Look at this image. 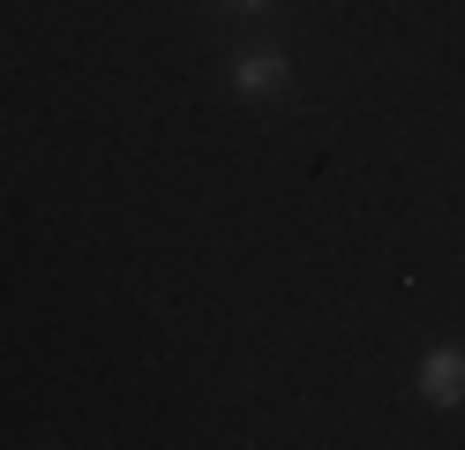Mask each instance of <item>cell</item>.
Masks as SVG:
<instances>
[{
    "mask_svg": "<svg viewBox=\"0 0 465 450\" xmlns=\"http://www.w3.org/2000/svg\"><path fill=\"white\" fill-rule=\"evenodd\" d=\"M225 83H232V98H285L293 90V53L285 45H241L225 60Z\"/></svg>",
    "mask_w": 465,
    "mask_h": 450,
    "instance_id": "6da1fadb",
    "label": "cell"
},
{
    "mask_svg": "<svg viewBox=\"0 0 465 450\" xmlns=\"http://www.w3.org/2000/svg\"><path fill=\"white\" fill-rule=\"evenodd\" d=\"M413 390L428 405H465V345H435L428 360H420V375H413Z\"/></svg>",
    "mask_w": 465,
    "mask_h": 450,
    "instance_id": "7a4b0ae2",
    "label": "cell"
},
{
    "mask_svg": "<svg viewBox=\"0 0 465 450\" xmlns=\"http://www.w3.org/2000/svg\"><path fill=\"white\" fill-rule=\"evenodd\" d=\"M218 8H232V15H263L271 0H218Z\"/></svg>",
    "mask_w": 465,
    "mask_h": 450,
    "instance_id": "3957f363",
    "label": "cell"
}]
</instances>
